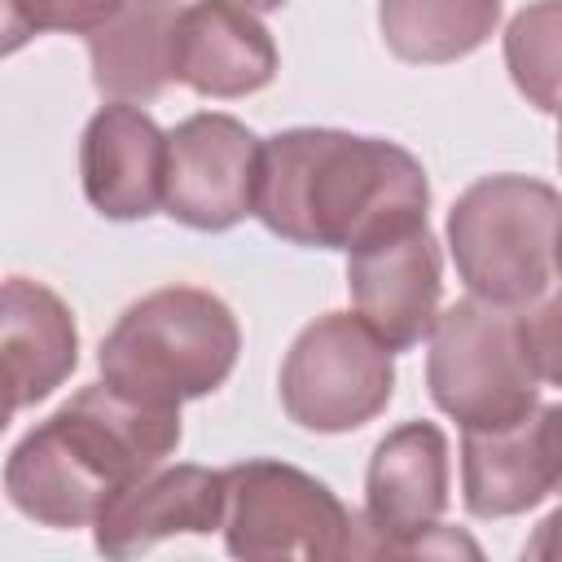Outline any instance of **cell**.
Returning <instances> with one entry per match:
<instances>
[{"instance_id": "obj_1", "label": "cell", "mask_w": 562, "mask_h": 562, "mask_svg": "<svg viewBox=\"0 0 562 562\" xmlns=\"http://www.w3.org/2000/svg\"><path fill=\"white\" fill-rule=\"evenodd\" d=\"M426 167L395 140L342 127H285L263 140L255 215L290 246L356 250L426 220Z\"/></svg>"}, {"instance_id": "obj_2", "label": "cell", "mask_w": 562, "mask_h": 562, "mask_svg": "<svg viewBox=\"0 0 562 562\" xmlns=\"http://www.w3.org/2000/svg\"><path fill=\"white\" fill-rule=\"evenodd\" d=\"M180 443V408L123 395L105 378L26 430L4 461V492L40 527H92L101 509Z\"/></svg>"}, {"instance_id": "obj_3", "label": "cell", "mask_w": 562, "mask_h": 562, "mask_svg": "<svg viewBox=\"0 0 562 562\" xmlns=\"http://www.w3.org/2000/svg\"><path fill=\"white\" fill-rule=\"evenodd\" d=\"M233 307L202 285H162L136 299L97 347V369L123 395L171 404L220 391L237 364Z\"/></svg>"}, {"instance_id": "obj_4", "label": "cell", "mask_w": 562, "mask_h": 562, "mask_svg": "<svg viewBox=\"0 0 562 562\" xmlns=\"http://www.w3.org/2000/svg\"><path fill=\"white\" fill-rule=\"evenodd\" d=\"M562 193L531 176H483L448 211V250L465 290L496 307L536 303L558 272Z\"/></svg>"}, {"instance_id": "obj_5", "label": "cell", "mask_w": 562, "mask_h": 562, "mask_svg": "<svg viewBox=\"0 0 562 562\" xmlns=\"http://www.w3.org/2000/svg\"><path fill=\"white\" fill-rule=\"evenodd\" d=\"M426 386L461 430L518 422L540 404V378L509 307L461 299L439 312L426 351Z\"/></svg>"}, {"instance_id": "obj_6", "label": "cell", "mask_w": 562, "mask_h": 562, "mask_svg": "<svg viewBox=\"0 0 562 562\" xmlns=\"http://www.w3.org/2000/svg\"><path fill=\"white\" fill-rule=\"evenodd\" d=\"M224 549L233 558H351L360 553V518L307 470L272 457L224 470Z\"/></svg>"}, {"instance_id": "obj_7", "label": "cell", "mask_w": 562, "mask_h": 562, "mask_svg": "<svg viewBox=\"0 0 562 562\" xmlns=\"http://www.w3.org/2000/svg\"><path fill=\"white\" fill-rule=\"evenodd\" d=\"M395 351L356 316L325 312L299 329L281 360V408L312 435H347L373 422L395 391Z\"/></svg>"}, {"instance_id": "obj_8", "label": "cell", "mask_w": 562, "mask_h": 562, "mask_svg": "<svg viewBox=\"0 0 562 562\" xmlns=\"http://www.w3.org/2000/svg\"><path fill=\"white\" fill-rule=\"evenodd\" d=\"M263 140L233 114L202 110L167 132L162 211L198 233H224L255 215Z\"/></svg>"}, {"instance_id": "obj_9", "label": "cell", "mask_w": 562, "mask_h": 562, "mask_svg": "<svg viewBox=\"0 0 562 562\" xmlns=\"http://www.w3.org/2000/svg\"><path fill=\"white\" fill-rule=\"evenodd\" d=\"M448 439L435 422H404L386 430L364 470L360 553L417 558V544L448 509Z\"/></svg>"}, {"instance_id": "obj_10", "label": "cell", "mask_w": 562, "mask_h": 562, "mask_svg": "<svg viewBox=\"0 0 562 562\" xmlns=\"http://www.w3.org/2000/svg\"><path fill=\"white\" fill-rule=\"evenodd\" d=\"M347 290L356 316L391 351H408L422 338H430L439 321L443 268L439 241L426 228V220L378 233L347 250Z\"/></svg>"}, {"instance_id": "obj_11", "label": "cell", "mask_w": 562, "mask_h": 562, "mask_svg": "<svg viewBox=\"0 0 562 562\" xmlns=\"http://www.w3.org/2000/svg\"><path fill=\"white\" fill-rule=\"evenodd\" d=\"M83 198L105 220H145L162 206L167 132L132 101H105L79 140Z\"/></svg>"}, {"instance_id": "obj_12", "label": "cell", "mask_w": 562, "mask_h": 562, "mask_svg": "<svg viewBox=\"0 0 562 562\" xmlns=\"http://www.w3.org/2000/svg\"><path fill=\"white\" fill-rule=\"evenodd\" d=\"M558 483V443L549 404L518 422L461 430V501L474 518H514L536 509Z\"/></svg>"}, {"instance_id": "obj_13", "label": "cell", "mask_w": 562, "mask_h": 562, "mask_svg": "<svg viewBox=\"0 0 562 562\" xmlns=\"http://www.w3.org/2000/svg\"><path fill=\"white\" fill-rule=\"evenodd\" d=\"M224 527V470L158 465L123 487L92 522L97 553L132 558L171 536H206Z\"/></svg>"}, {"instance_id": "obj_14", "label": "cell", "mask_w": 562, "mask_h": 562, "mask_svg": "<svg viewBox=\"0 0 562 562\" xmlns=\"http://www.w3.org/2000/svg\"><path fill=\"white\" fill-rule=\"evenodd\" d=\"M277 44L241 0H193L176 18V83L198 97L233 101L268 88Z\"/></svg>"}, {"instance_id": "obj_15", "label": "cell", "mask_w": 562, "mask_h": 562, "mask_svg": "<svg viewBox=\"0 0 562 562\" xmlns=\"http://www.w3.org/2000/svg\"><path fill=\"white\" fill-rule=\"evenodd\" d=\"M0 351L9 382V413L53 395L79 364L75 312L57 290L31 277H9L0 299Z\"/></svg>"}, {"instance_id": "obj_16", "label": "cell", "mask_w": 562, "mask_h": 562, "mask_svg": "<svg viewBox=\"0 0 562 562\" xmlns=\"http://www.w3.org/2000/svg\"><path fill=\"white\" fill-rule=\"evenodd\" d=\"M176 0H127L110 22L88 31L92 83L105 101H154L176 83Z\"/></svg>"}, {"instance_id": "obj_17", "label": "cell", "mask_w": 562, "mask_h": 562, "mask_svg": "<svg viewBox=\"0 0 562 562\" xmlns=\"http://www.w3.org/2000/svg\"><path fill=\"white\" fill-rule=\"evenodd\" d=\"M501 0H378V31L408 66L461 61L492 40Z\"/></svg>"}, {"instance_id": "obj_18", "label": "cell", "mask_w": 562, "mask_h": 562, "mask_svg": "<svg viewBox=\"0 0 562 562\" xmlns=\"http://www.w3.org/2000/svg\"><path fill=\"white\" fill-rule=\"evenodd\" d=\"M505 70L544 114H562V0H531L505 26Z\"/></svg>"}, {"instance_id": "obj_19", "label": "cell", "mask_w": 562, "mask_h": 562, "mask_svg": "<svg viewBox=\"0 0 562 562\" xmlns=\"http://www.w3.org/2000/svg\"><path fill=\"white\" fill-rule=\"evenodd\" d=\"M127 0H4V53H18L31 35L75 31L88 35L110 22Z\"/></svg>"}, {"instance_id": "obj_20", "label": "cell", "mask_w": 562, "mask_h": 562, "mask_svg": "<svg viewBox=\"0 0 562 562\" xmlns=\"http://www.w3.org/2000/svg\"><path fill=\"white\" fill-rule=\"evenodd\" d=\"M518 334L536 378L549 386H562V290L527 303L518 312Z\"/></svg>"}, {"instance_id": "obj_21", "label": "cell", "mask_w": 562, "mask_h": 562, "mask_svg": "<svg viewBox=\"0 0 562 562\" xmlns=\"http://www.w3.org/2000/svg\"><path fill=\"white\" fill-rule=\"evenodd\" d=\"M522 558H562V509H553L536 527V536L522 544Z\"/></svg>"}, {"instance_id": "obj_22", "label": "cell", "mask_w": 562, "mask_h": 562, "mask_svg": "<svg viewBox=\"0 0 562 562\" xmlns=\"http://www.w3.org/2000/svg\"><path fill=\"white\" fill-rule=\"evenodd\" d=\"M549 417H553V443H558V483H553V492L562 496V404H549Z\"/></svg>"}, {"instance_id": "obj_23", "label": "cell", "mask_w": 562, "mask_h": 562, "mask_svg": "<svg viewBox=\"0 0 562 562\" xmlns=\"http://www.w3.org/2000/svg\"><path fill=\"white\" fill-rule=\"evenodd\" d=\"M246 9H255V13H272V9H281L285 0H241Z\"/></svg>"}, {"instance_id": "obj_24", "label": "cell", "mask_w": 562, "mask_h": 562, "mask_svg": "<svg viewBox=\"0 0 562 562\" xmlns=\"http://www.w3.org/2000/svg\"><path fill=\"white\" fill-rule=\"evenodd\" d=\"M558 277H562V228H558Z\"/></svg>"}, {"instance_id": "obj_25", "label": "cell", "mask_w": 562, "mask_h": 562, "mask_svg": "<svg viewBox=\"0 0 562 562\" xmlns=\"http://www.w3.org/2000/svg\"><path fill=\"white\" fill-rule=\"evenodd\" d=\"M562 119V114H558ZM558 167H562V123H558Z\"/></svg>"}]
</instances>
